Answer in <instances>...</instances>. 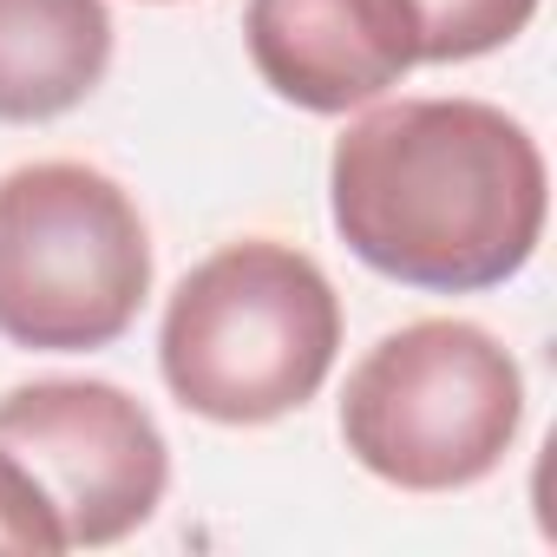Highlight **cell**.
I'll return each instance as SVG.
<instances>
[{"label":"cell","instance_id":"obj_4","mask_svg":"<svg viewBox=\"0 0 557 557\" xmlns=\"http://www.w3.org/2000/svg\"><path fill=\"white\" fill-rule=\"evenodd\" d=\"M524 426V374L479 322H407L381 335L342 387V446L400 492H466L492 479Z\"/></svg>","mask_w":557,"mask_h":557},{"label":"cell","instance_id":"obj_5","mask_svg":"<svg viewBox=\"0 0 557 557\" xmlns=\"http://www.w3.org/2000/svg\"><path fill=\"white\" fill-rule=\"evenodd\" d=\"M0 459L47 550H106L151 524L171 485L158 420L112 381H27L0 394Z\"/></svg>","mask_w":557,"mask_h":557},{"label":"cell","instance_id":"obj_1","mask_svg":"<svg viewBox=\"0 0 557 557\" xmlns=\"http://www.w3.org/2000/svg\"><path fill=\"white\" fill-rule=\"evenodd\" d=\"M550 177L537 138L485 99H400L361 112L329 158L342 243L400 289L479 296L537 256Z\"/></svg>","mask_w":557,"mask_h":557},{"label":"cell","instance_id":"obj_7","mask_svg":"<svg viewBox=\"0 0 557 557\" xmlns=\"http://www.w3.org/2000/svg\"><path fill=\"white\" fill-rule=\"evenodd\" d=\"M112 66L106 0H0V125H47Z\"/></svg>","mask_w":557,"mask_h":557},{"label":"cell","instance_id":"obj_3","mask_svg":"<svg viewBox=\"0 0 557 557\" xmlns=\"http://www.w3.org/2000/svg\"><path fill=\"white\" fill-rule=\"evenodd\" d=\"M151 296V236L119 177L40 158L0 177V342L92 355L132 335Z\"/></svg>","mask_w":557,"mask_h":557},{"label":"cell","instance_id":"obj_9","mask_svg":"<svg viewBox=\"0 0 557 557\" xmlns=\"http://www.w3.org/2000/svg\"><path fill=\"white\" fill-rule=\"evenodd\" d=\"M0 550H47L40 544V524H34V505L21 492V479L0 459Z\"/></svg>","mask_w":557,"mask_h":557},{"label":"cell","instance_id":"obj_2","mask_svg":"<svg viewBox=\"0 0 557 557\" xmlns=\"http://www.w3.org/2000/svg\"><path fill=\"white\" fill-rule=\"evenodd\" d=\"M342 355V296L315 256L243 236L203 256L164 302L158 374L210 426H269L322 394Z\"/></svg>","mask_w":557,"mask_h":557},{"label":"cell","instance_id":"obj_6","mask_svg":"<svg viewBox=\"0 0 557 557\" xmlns=\"http://www.w3.org/2000/svg\"><path fill=\"white\" fill-rule=\"evenodd\" d=\"M243 47L275 99L322 119L374 106L420 66L407 0H249Z\"/></svg>","mask_w":557,"mask_h":557},{"label":"cell","instance_id":"obj_8","mask_svg":"<svg viewBox=\"0 0 557 557\" xmlns=\"http://www.w3.org/2000/svg\"><path fill=\"white\" fill-rule=\"evenodd\" d=\"M407 8L420 34V66H459L498 53L537 21V0H407Z\"/></svg>","mask_w":557,"mask_h":557}]
</instances>
